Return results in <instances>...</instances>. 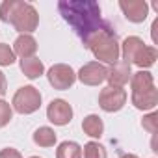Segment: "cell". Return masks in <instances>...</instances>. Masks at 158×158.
Returning <instances> with one entry per match:
<instances>
[{"label": "cell", "instance_id": "7", "mask_svg": "<svg viewBox=\"0 0 158 158\" xmlns=\"http://www.w3.org/2000/svg\"><path fill=\"white\" fill-rule=\"evenodd\" d=\"M125 104H127V91L123 88H110L108 86L99 93V106H101V110H104L108 114L119 112Z\"/></svg>", "mask_w": 158, "mask_h": 158}, {"label": "cell", "instance_id": "19", "mask_svg": "<svg viewBox=\"0 0 158 158\" xmlns=\"http://www.w3.org/2000/svg\"><path fill=\"white\" fill-rule=\"evenodd\" d=\"M82 158H108V152L99 141H88L82 149Z\"/></svg>", "mask_w": 158, "mask_h": 158}, {"label": "cell", "instance_id": "1", "mask_svg": "<svg viewBox=\"0 0 158 158\" xmlns=\"http://www.w3.org/2000/svg\"><path fill=\"white\" fill-rule=\"evenodd\" d=\"M58 11L63 21L73 26L82 43H86L104 23L101 17V6L95 0H60Z\"/></svg>", "mask_w": 158, "mask_h": 158}, {"label": "cell", "instance_id": "26", "mask_svg": "<svg viewBox=\"0 0 158 158\" xmlns=\"http://www.w3.org/2000/svg\"><path fill=\"white\" fill-rule=\"evenodd\" d=\"M119 158H139V156H136V154H130V152H127V154H121Z\"/></svg>", "mask_w": 158, "mask_h": 158}, {"label": "cell", "instance_id": "8", "mask_svg": "<svg viewBox=\"0 0 158 158\" xmlns=\"http://www.w3.org/2000/svg\"><path fill=\"white\" fill-rule=\"evenodd\" d=\"M106 74H108L106 65H102L99 61H89V63L82 65V69L76 73V78L84 86H99L106 80Z\"/></svg>", "mask_w": 158, "mask_h": 158}, {"label": "cell", "instance_id": "17", "mask_svg": "<svg viewBox=\"0 0 158 158\" xmlns=\"http://www.w3.org/2000/svg\"><path fill=\"white\" fill-rule=\"evenodd\" d=\"M32 139H34V143L39 145V147H54V143H56V132H54V128H50V127H39V128L34 132Z\"/></svg>", "mask_w": 158, "mask_h": 158}, {"label": "cell", "instance_id": "21", "mask_svg": "<svg viewBox=\"0 0 158 158\" xmlns=\"http://www.w3.org/2000/svg\"><path fill=\"white\" fill-rule=\"evenodd\" d=\"M13 117V108L10 102H6L4 99H0V128L6 127Z\"/></svg>", "mask_w": 158, "mask_h": 158}, {"label": "cell", "instance_id": "15", "mask_svg": "<svg viewBox=\"0 0 158 158\" xmlns=\"http://www.w3.org/2000/svg\"><path fill=\"white\" fill-rule=\"evenodd\" d=\"M82 130H84L86 136L99 139V138L102 136V132H104V123H102V119H101L99 115L89 114V115H86L84 121H82Z\"/></svg>", "mask_w": 158, "mask_h": 158}, {"label": "cell", "instance_id": "25", "mask_svg": "<svg viewBox=\"0 0 158 158\" xmlns=\"http://www.w3.org/2000/svg\"><path fill=\"white\" fill-rule=\"evenodd\" d=\"M156 30H158V19H154V23H152V26H151V35H152V43H154V45H158Z\"/></svg>", "mask_w": 158, "mask_h": 158}, {"label": "cell", "instance_id": "10", "mask_svg": "<svg viewBox=\"0 0 158 158\" xmlns=\"http://www.w3.org/2000/svg\"><path fill=\"white\" fill-rule=\"evenodd\" d=\"M119 8L123 11V15L127 17V21L130 23H143L149 15V4L143 0H121Z\"/></svg>", "mask_w": 158, "mask_h": 158}, {"label": "cell", "instance_id": "12", "mask_svg": "<svg viewBox=\"0 0 158 158\" xmlns=\"http://www.w3.org/2000/svg\"><path fill=\"white\" fill-rule=\"evenodd\" d=\"M13 52L15 56H19L21 60H28V58H34L35 52H37V41L34 39V35L30 34H21L15 43H13Z\"/></svg>", "mask_w": 158, "mask_h": 158}, {"label": "cell", "instance_id": "18", "mask_svg": "<svg viewBox=\"0 0 158 158\" xmlns=\"http://www.w3.org/2000/svg\"><path fill=\"white\" fill-rule=\"evenodd\" d=\"M56 158H82V147L76 141H61L56 149Z\"/></svg>", "mask_w": 158, "mask_h": 158}, {"label": "cell", "instance_id": "22", "mask_svg": "<svg viewBox=\"0 0 158 158\" xmlns=\"http://www.w3.org/2000/svg\"><path fill=\"white\" fill-rule=\"evenodd\" d=\"M156 123H158V112H152V114H149V115H145L143 117V121H141V127L149 132V134H156Z\"/></svg>", "mask_w": 158, "mask_h": 158}, {"label": "cell", "instance_id": "27", "mask_svg": "<svg viewBox=\"0 0 158 158\" xmlns=\"http://www.w3.org/2000/svg\"><path fill=\"white\" fill-rule=\"evenodd\" d=\"M30 158H39V156H30Z\"/></svg>", "mask_w": 158, "mask_h": 158}, {"label": "cell", "instance_id": "24", "mask_svg": "<svg viewBox=\"0 0 158 158\" xmlns=\"http://www.w3.org/2000/svg\"><path fill=\"white\" fill-rule=\"evenodd\" d=\"M8 91V82H6V74L0 71V97H4Z\"/></svg>", "mask_w": 158, "mask_h": 158}, {"label": "cell", "instance_id": "4", "mask_svg": "<svg viewBox=\"0 0 158 158\" xmlns=\"http://www.w3.org/2000/svg\"><path fill=\"white\" fill-rule=\"evenodd\" d=\"M121 56H123V61H127L128 65L134 63V65L141 67V71H143V69L152 67L156 63L158 50L154 47L145 45L141 37L130 35L121 43Z\"/></svg>", "mask_w": 158, "mask_h": 158}, {"label": "cell", "instance_id": "5", "mask_svg": "<svg viewBox=\"0 0 158 158\" xmlns=\"http://www.w3.org/2000/svg\"><path fill=\"white\" fill-rule=\"evenodd\" d=\"M11 108L21 115H30L41 108V93L34 86H23L11 99Z\"/></svg>", "mask_w": 158, "mask_h": 158}, {"label": "cell", "instance_id": "11", "mask_svg": "<svg viewBox=\"0 0 158 158\" xmlns=\"http://www.w3.org/2000/svg\"><path fill=\"white\" fill-rule=\"evenodd\" d=\"M130 76H132V71H130V65L123 60L115 61L114 65L108 67V74H106V80L110 84V88H123L125 84L130 82Z\"/></svg>", "mask_w": 158, "mask_h": 158}, {"label": "cell", "instance_id": "20", "mask_svg": "<svg viewBox=\"0 0 158 158\" xmlns=\"http://www.w3.org/2000/svg\"><path fill=\"white\" fill-rule=\"evenodd\" d=\"M15 60H17V56H15L13 48L10 45H6V43H0V65L10 67V65L15 63Z\"/></svg>", "mask_w": 158, "mask_h": 158}, {"label": "cell", "instance_id": "9", "mask_svg": "<svg viewBox=\"0 0 158 158\" xmlns=\"http://www.w3.org/2000/svg\"><path fill=\"white\" fill-rule=\"evenodd\" d=\"M47 119L56 127H65L73 121V108L63 99H52L47 106Z\"/></svg>", "mask_w": 158, "mask_h": 158}, {"label": "cell", "instance_id": "23", "mask_svg": "<svg viewBox=\"0 0 158 158\" xmlns=\"http://www.w3.org/2000/svg\"><path fill=\"white\" fill-rule=\"evenodd\" d=\"M0 158H23V154L13 147H6L0 151Z\"/></svg>", "mask_w": 158, "mask_h": 158}, {"label": "cell", "instance_id": "6", "mask_svg": "<svg viewBox=\"0 0 158 158\" xmlns=\"http://www.w3.org/2000/svg\"><path fill=\"white\" fill-rule=\"evenodd\" d=\"M47 78H48V84H50L54 89L65 91V89L73 88V84L76 82V73H74L73 67L67 65V63H56V65H52V67L48 69Z\"/></svg>", "mask_w": 158, "mask_h": 158}, {"label": "cell", "instance_id": "3", "mask_svg": "<svg viewBox=\"0 0 158 158\" xmlns=\"http://www.w3.org/2000/svg\"><path fill=\"white\" fill-rule=\"evenodd\" d=\"M86 48H89L93 52V56L99 60V63L102 61L104 63H110L114 65L115 61H119V56H121V43H119V37L114 30V26L104 21L102 26L84 43Z\"/></svg>", "mask_w": 158, "mask_h": 158}, {"label": "cell", "instance_id": "16", "mask_svg": "<svg viewBox=\"0 0 158 158\" xmlns=\"http://www.w3.org/2000/svg\"><path fill=\"white\" fill-rule=\"evenodd\" d=\"M21 71L24 73L26 78H30V80H35V78H39L43 73H45V65L39 58H28V60H21Z\"/></svg>", "mask_w": 158, "mask_h": 158}, {"label": "cell", "instance_id": "14", "mask_svg": "<svg viewBox=\"0 0 158 158\" xmlns=\"http://www.w3.org/2000/svg\"><path fill=\"white\" fill-rule=\"evenodd\" d=\"M130 88H132V93L147 91V89L154 88V76H152L149 71L132 73V76H130Z\"/></svg>", "mask_w": 158, "mask_h": 158}, {"label": "cell", "instance_id": "2", "mask_svg": "<svg viewBox=\"0 0 158 158\" xmlns=\"http://www.w3.org/2000/svg\"><path fill=\"white\" fill-rule=\"evenodd\" d=\"M0 19L2 23L11 24L21 34H30L39 26V13L37 10L23 0H4L0 4Z\"/></svg>", "mask_w": 158, "mask_h": 158}, {"label": "cell", "instance_id": "13", "mask_svg": "<svg viewBox=\"0 0 158 158\" xmlns=\"http://www.w3.org/2000/svg\"><path fill=\"white\" fill-rule=\"evenodd\" d=\"M132 104L138 108V110H152L156 104H158V89L156 88H151L147 91H139V93H132L130 97Z\"/></svg>", "mask_w": 158, "mask_h": 158}]
</instances>
